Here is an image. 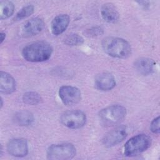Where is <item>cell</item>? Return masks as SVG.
<instances>
[{
  "label": "cell",
  "mask_w": 160,
  "mask_h": 160,
  "mask_svg": "<svg viewBox=\"0 0 160 160\" xmlns=\"http://www.w3.org/2000/svg\"><path fill=\"white\" fill-rule=\"evenodd\" d=\"M52 48L44 41H37L26 44L22 49L23 58L29 62H39L48 60L52 53Z\"/></svg>",
  "instance_id": "6da1fadb"
},
{
  "label": "cell",
  "mask_w": 160,
  "mask_h": 160,
  "mask_svg": "<svg viewBox=\"0 0 160 160\" xmlns=\"http://www.w3.org/2000/svg\"><path fill=\"white\" fill-rule=\"evenodd\" d=\"M102 48L109 56L126 58L131 54V46L125 39L118 37H107L102 41Z\"/></svg>",
  "instance_id": "7a4b0ae2"
},
{
  "label": "cell",
  "mask_w": 160,
  "mask_h": 160,
  "mask_svg": "<svg viewBox=\"0 0 160 160\" xmlns=\"http://www.w3.org/2000/svg\"><path fill=\"white\" fill-rule=\"evenodd\" d=\"M126 114V109L124 106L114 104L102 109L99 112V118L104 125L111 126L120 123Z\"/></svg>",
  "instance_id": "3957f363"
},
{
  "label": "cell",
  "mask_w": 160,
  "mask_h": 160,
  "mask_svg": "<svg viewBox=\"0 0 160 160\" xmlns=\"http://www.w3.org/2000/svg\"><path fill=\"white\" fill-rule=\"evenodd\" d=\"M151 144V138L145 134H140L130 138L124 146V154L128 157L138 156L147 150Z\"/></svg>",
  "instance_id": "277c9868"
},
{
  "label": "cell",
  "mask_w": 160,
  "mask_h": 160,
  "mask_svg": "<svg viewBox=\"0 0 160 160\" xmlns=\"http://www.w3.org/2000/svg\"><path fill=\"white\" fill-rule=\"evenodd\" d=\"M76 154V149L71 143L65 142L52 144L47 149V158L52 160L72 159Z\"/></svg>",
  "instance_id": "5b68a950"
},
{
  "label": "cell",
  "mask_w": 160,
  "mask_h": 160,
  "mask_svg": "<svg viewBox=\"0 0 160 160\" xmlns=\"http://www.w3.org/2000/svg\"><path fill=\"white\" fill-rule=\"evenodd\" d=\"M61 122L66 127L76 129L84 126L86 122V116L81 110H70L64 112L60 118Z\"/></svg>",
  "instance_id": "8992f818"
},
{
  "label": "cell",
  "mask_w": 160,
  "mask_h": 160,
  "mask_svg": "<svg viewBox=\"0 0 160 160\" xmlns=\"http://www.w3.org/2000/svg\"><path fill=\"white\" fill-rule=\"evenodd\" d=\"M59 96L66 106H73L81 99V91L72 86H62L59 89Z\"/></svg>",
  "instance_id": "52a82bcc"
},
{
  "label": "cell",
  "mask_w": 160,
  "mask_h": 160,
  "mask_svg": "<svg viewBox=\"0 0 160 160\" xmlns=\"http://www.w3.org/2000/svg\"><path fill=\"white\" fill-rule=\"evenodd\" d=\"M128 132L125 126H121L108 132L102 139V144L104 146L110 148L122 142L127 136Z\"/></svg>",
  "instance_id": "ba28073f"
},
{
  "label": "cell",
  "mask_w": 160,
  "mask_h": 160,
  "mask_svg": "<svg viewBox=\"0 0 160 160\" xmlns=\"http://www.w3.org/2000/svg\"><path fill=\"white\" fill-rule=\"evenodd\" d=\"M44 27V22L42 19L33 18L23 24L21 29V34L25 38L32 37L41 32Z\"/></svg>",
  "instance_id": "9c48e42d"
},
{
  "label": "cell",
  "mask_w": 160,
  "mask_h": 160,
  "mask_svg": "<svg viewBox=\"0 0 160 160\" xmlns=\"http://www.w3.org/2000/svg\"><path fill=\"white\" fill-rule=\"evenodd\" d=\"M7 151L9 154L14 157L26 156L28 152L27 141L23 138L12 139L7 144Z\"/></svg>",
  "instance_id": "30bf717a"
},
{
  "label": "cell",
  "mask_w": 160,
  "mask_h": 160,
  "mask_svg": "<svg viewBox=\"0 0 160 160\" xmlns=\"http://www.w3.org/2000/svg\"><path fill=\"white\" fill-rule=\"evenodd\" d=\"M95 86L101 91H106L112 89L116 86V80L109 72H102L98 75L94 81Z\"/></svg>",
  "instance_id": "8fae6325"
},
{
  "label": "cell",
  "mask_w": 160,
  "mask_h": 160,
  "mask_svg": "<svg viewBox=\"0 0 160 160\" xmlns=\"http://www.w3.org/2000/svg\"><path fill=\"white\" fill-rule=\"evenodd\" d=\"M135 69L141 74L147 76L154 72L156 68L155 61L148 58H141L134 63Z\"/></svg>",
  "instance_id": "7c38bea8"
},
{
  "label": "cell",
  "mask_w": 160,
  "mask_h": 160,
  "mask_svg": "<svg viewBox=\"0 0 160 160\" xmlns=\"http://www.w3.org/2000/svg\"><path fill=\"white\" fill-rule=\"evenodd\" d=\"M70 18L68 14H61L56 16L51 24V30L54 35H59L68 27Z\"/></svg>",
  "instance_id": "4fadbf2b"
},
{
  "label": "cell",
  "mask_w": 160,
  "mask_h": 160,
  "mask_svg": "<svg viewBox=\"0 0 160 160\" xmlns=\"http://www.w3.org/2000/svg\"><path fill=\"white\" fill-rule=\"evenodd\" d=\"M16 82L9 73L1 71L0 74V91L2 93L9 94L16 91Z\"/></svg>",
  "instance_id": "5bb4252c"
},
{
  "label": "cell",
  "mask_w": 160,
  "mask_h": 160,
  "mask_svg": "<svg viewBox=\"0 0 160 160\" xmlns=\"http://www.w3.org/2000/svg\"><path fill=\"white\" fill-rule=\"evenodd\" d=\"M101 15L102 18L107 22L114 23L118 21L119 14L112 3H105L101 8Z\"/></svg>",
  "instance_id": "9a60e30c"
},
{
  "label": "cell",
  "mask_w": 160,
  "mask_h": 160,
  "mask_svg": "<svg viewBox=\"0 0 160 160\" xmlns=\"http://www.w3.org/2000/svg\"><path fill=\"white\" fill-rule=\"evenodd\" d=\"M34 121V115L27 110L18 111L13 116V121L21 126H28L31 125Z\"/></svg>",
  "instance_id": "2e32d148"
},
{
  "label": "cell",
  "mask_w": 160,
  "mask_h": 160,
  "mask_svg": "<svg viewBox=\"0 0 160 160\" xmlns=\"http://www.w3.org/2000/svg\"><path fill=\"white\" fill-rule=\"evenodd\" d=\"M14 11V5L9 1H2L0 2V18L6 19L11 16Z\"/></svg>",
  "instance_id": "e0dca14e"
},
{
  "label": "cell",
  "mask_w": 160,
  "mask_h": 160,
  "mask_svg": "<svg viewBox=\"0 0 160 160\" xmlns=\"http://www.w3.org/2000/svg\"><path fill=\"white\" fill-rule=\"evenodd\" d=\"M22 101L26 104L36 105L42 101V98L36 92L28 91L23 94Z\"/></svg>",
  "instance_id": "ac0fdd59"
},
{
  "label": "cell",
  "mask_w": 160,
  "mask_h": 160,
  "mask_svg": "<svg viewBox=\"0 0 160 160\" xmlns=\"http://www.w3.org/2000/svg\"><path fill=\"white\" fill-rule=\"evenodd\" d=\"M64 41L68 46H75L82 44L84 42V39L78 34H71L64 38Z\"/></svg>",
  "instance_id": "d6986e66"
},
{
  "label": "cell",
  "mask_w": 160,
  "mask_h": 160,
  "mask_svg": "<svg viewBox=\"0 0 160 160\" xmlns=\"http://www.w3.org/2000/svg\"><path fill=\"white\" fill-rule=\"evenodd\" d=\"M34 11V8L32 5H28L20 9L16 15L15 19L16 20H21L25 19L29 16H30L32 14H33Z\"/></svg>",
  "instance_id": "ffe728a7"
},
{
  "label": "cell",
  "mask_w": 160,
  "mask_h": 160,
  "mask_svg": "<svg viewBox=\"0 0 160 160\" xmlns=\"http://www.w3.org/2000/svg\"><path fill=\"white\" fill-rule=\"evenodd\" d=\"M103 34V29L101 27H92L86 31V34L89 37H96Z\"/></svg>",
  "instance_id": "44dd1931"
},
{
  "label": "cell",
  "mask_w": 160,
  "mask_h": 160,
  "mask_svg": "<svg viewBox=\"0 0 160 160\" xmlns=\"http://www.w3.org/2000/svg\"><path fill=\"white\" fill-rule=\"evenodd\" d=\"M159 116H158L155 119L152 120L150 125V129L151 131L155 134L159 133L160 128H159Z\"/></svg>",
  "instance_id": "7402d4cb"
},
{
  "label": "cell",
  "mask_w": 160,
  "mask_h": 160,
  "mask_svg": "<svg viewBox=\"0 0 160 160\" xmlns=\"http://www.w3.org/2000/svg\"><path fill=\"white\" fill-rule=\"evenodd\" d=\"M0 37H1V44L3 42V41L5 40L6 38V34L4 32H1L0 34Z\"/></svg>",
  "instance_id": "603a6c76"
},
{
  "label": "cell",
  "mask_w": 160,
  "mask_h": 160,
  "mask_svg": "<svg viewBox=\"0 0 160 160\" xmlns=\"http://www.w3.org/2000/svg\"><path fill=\"white\" fill-rule=\"evenodd\" d=\"M1 108H2V106H3V102H2V98H1Z\"/></svg>",
  "instance_id": "cb8c5ba5"
}]
</instances>
